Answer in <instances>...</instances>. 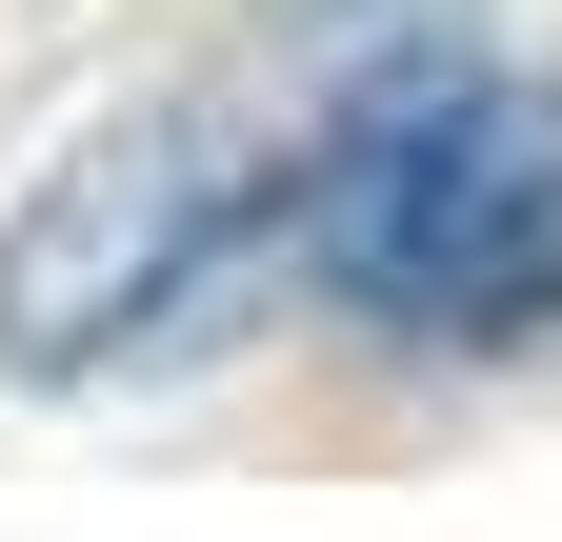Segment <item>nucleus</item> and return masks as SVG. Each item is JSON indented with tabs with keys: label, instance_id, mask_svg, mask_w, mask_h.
<instances>
[{
	"label": "nucleus",
	"instance_id": "nucleus-1",
	"mask_svg": "<svg viewBox=\"0 0 562 542\" xmlns=\"http://www.w3.org/2000/svg\"><path fill=\"white\" fill-rule=\"evenodd\" d=\"M322 302L382 321L422 362H503V342H562V81L482 41H382L341 121L281 181Z\"/></svg>",
	"mask_w": 562,
	"mask_h": 542
},
{
	"label": "nucleus",
	"instance_id": "nucleus-2",
	"mask_svg": "<svg viewBox=\"0 0 562 542\" xmlns=\"http://www.w3.org/2000/svg\"><path fill=\"white\" fill-rule=\"evenodd\" d=\"M281 241V181L241 121H101L21 222H0V382H121V362H181L222 342L241 282Z\"/></svg>",
	"mask_w": 562,
	"mask_h": 542
}]
</instances>
